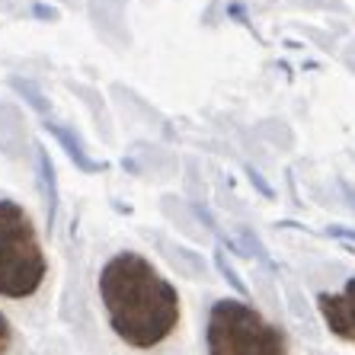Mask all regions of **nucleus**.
I'll use <instances>...</instances> for the list:
<instances>
[{
	"label": "nucleus",
	"instance_id": "obj_1",
	"mask_svg": "<svg viewBox=\"0 0 355 355\" xmlns=\"http://www.w3.org/2000/svg\"><path fill=\"white\" fill-rule=\"evenodd\" d=\"M99 295L112 330L135 349L164 343L180 323L176 288L138 253H119L99 275Z\"/></svg>",
	"mask_w": 355,
	"mask_h": 355
},
{
	"label": "nucleus",
	"instance_id": "obj_2",
	"mask_svg": "<svg viewBox=\"0 0 355 355\" xmlns=\"http://www.w3.org/2000/svg\"><path fill=\"white\" fill-rule=\"evenodd\" d=\"M45 279L39 234L17 202H0V295L29 297Z\"/></svg>",
	"mask_w": 355,
	"mask_h": 355
},
{
	"label": "nucleus",
	"instance_id": "obj_3",
	"mask_svg": "<svg viewBox=\"0 0 355 355\" xmlns=\"http://www.w3.org/2000/svg\"><path fill=\"white\" fill-rule=\"evenodd\" d=\"M208 355H288L285 336L240 301H218L208 314Z\"/></svg>",
	"mask_w": 355,
	"mask_h": 355
},
{
	"label": "nucleus",
	"instance_id": "obj_4",
	"mask_svg": "<svg viewBox=\"0 0 355 355\" xmlns=\"http://www.w3.org/2000/svg\"><path fill=\"white\" fill-rule=\"evenodd\" d=\"M320 314L339 339L355 343V279L339 295H320Z\"/></svg>",
	"mask_w": 355,
	"mask_h": 355
},
{
	"label": "nucleus",
	"instance_id": "obj_5",
	"mask_svg": "<svg viewBox=\"0 0 355 355\" xmlns=\"http://www.w3.org/2000/svg\"><path fill=\"white\" fill-rule=\"evenodd\" d=\"M10 346V323H7V317L0 314V352Z\"/></svg>",
	"mask_w": 355,
	"mask_h": 355
}]
</instances>
